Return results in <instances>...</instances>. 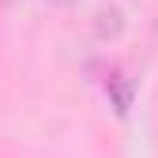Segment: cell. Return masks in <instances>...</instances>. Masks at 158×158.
<instances>
[{"mask_svg":"<svg viewBox=\"0 0 158 158\" xmlns=\"http://www.w3.org/2000/svg\"><path fill=\"white\" fill-rule=\"evenodd\" d=\"M56 4H72V0H56Z\"/></svg>","mask_w":158,"mask_h":158,"instance_id":"cell-1","label":"cell"}]
</instances>
